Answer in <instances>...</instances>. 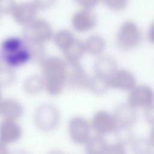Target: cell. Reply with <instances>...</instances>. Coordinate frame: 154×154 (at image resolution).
<instances>
[{"mask_svg": "<svg viewBox=\"0 0 154 154\" xmlns=\"http://www.w3.org/2000/svg\"><path fill=\"white\" fill-rule=\"evenodd\" d=\"M84 45L86 51L93 55H99L102 54L106 46L104 39L98 35L90 36Z\"/></svg>", "mask_w": 154, "mask_h": 154, "instance_id": "ac0fdd59", "label": "cell"}, {"mask_svg": "<svg viewBox=\"0 0 154 154\" xmlns=\"http://www.w3.org/2000/svg\"><path fill=\"white\" fill-rule=\"evenodd\" d=\"M74 1L82 8L92 10L99 4L100 0H74Z\"/></svg>", "mask_w": 154, "mask_h": 154, "instance_id": "f546056e", "label": "cell"}, {"mask_svg": "<svg viewBox=\"0 0 154 154\" xmlns=\"http://www.w3.org/2000/svg\"><path fill=\"white\" fill-rule=\"evenodd\" d=\"M25 91L30 94L40 93L45 88L44 78L39 75H33L27 78L23 84Z\"/></svg>", "mask_w": 154, "mask_h": 154, "instance_id": "ffe728a7", "label": "cell"}, {"mask_svg": "<svg viewBox=\"0 0 154 154\" xmlns=\"http://www.w3.org/2000/svg\"><path fill=\"white\" fill-rule=\"evenodd\" d=\"M23 112V106L18 101L11 99L0 101V116L4 119L15 120L20 117Z\"/></svg>", "mask_w": 154, "mask_h": 154, "instance_id": "9a60e30c", "label": "cell"}, {"mask_svg": "<svg viewBox=\"0 0 154 154\" xmlns=\"http://www.w3.org/2000/svg\"><path fill=\"white\" fill-rule=\"evenodd\" d=\"M66 84L75 89L88 87L90 78L79 62L67 61Z\"/></svg>", "mask_w": 154, "mask_h": 154, "instance_id": "8992f818", "label": "cell"}, {"mask_svg": "<svg viewBox=\"0 0 154 154\" xmlns=\"http://www.w3.org/2000/svg\"><path fill=\"white\" fill-rule=\"evenodd\" d=\"M125 148L123 147V144L120 143H118L116 144H111V146H108V149L106 151V153H116V154H122L125 153Z\"/></svg>", "mask_w": 154, "mask_h": 154, "instance_id": "4dcf8cb0", "label": "cell"}, {"mask_svg": "<svg viewBox=\"0 0 154 154\" xmlns=\"http://www.w3.org/2000/svg\"><path fill=\"white\" fill-rule=\"evenodd\" d=\"M53 31L50 23L45 19H35L25 26L23 31L24 39L29 43H43L49 40Z\"/></svg>", "mask_w": 154, "mask_h": 154, "instance_id": "277c9868", "label": "cell"}, {"mask_svg": "<svg viewBox=\"0 0 154 154\" xmlns=\"http://www.w3.org/2000/svg\"><path fill=\"white\" fill-rule=\"evenodd\" d=\"M111 88L122 90H131L135 85V78L129 71L125 69L116 70L108 78Z\"/></svg>", "mask_w": 154, "mask_h": 154, "instance_id": "7c38bea8", "label": "cell"}, {"mask_svg": "<svg viewBox=\"0 0 154 154\" xmlns=\"http://www.w3.org/2000/svg\"><path fill=\"white\" fill-rule=\"evenodd\" d=\"M88 87L91 91L96 94H102L109 88L108 78L96 75L90 78Z\"/></svg>", "mask_w": 154, "mask_h": 154, "instance_id": "7402d4cb", "label": "cell"}, {"mask_svg": "<svg viewBox=\"0 0 154 154\" xmlns=\"http://www.w3.org/2000/svg\"><path fill=\"white\" fill-rule=\"evenodd\" d=\"M114 132L117 140L123 145L131 143L134 140V134L130 126H118Z\"/></svg>", "mask_w": 154, "mask_h": 154, "instance_id": "603a6c76", "label": "cell"}, {"mask_svg": "<svg viewBox=\"0 0 154 154\" xmlns=\"http://www.w3.org/2000/svg\"><path fill=\"white\" fill-rule=\"evenodd\" d=\"M108 145L106 140L100 135L95 136L87 142L86 150L90 154L106 153Z\"/></svg>", "mask_w": 154, "mask_h": 154, "instance_id": "d6986e66", "label": "cell"}, {"mask_svg": "<svg viewBox=\"0 0 154 154\" xmlns=\"http://www.w3.org/2000/svg\"><path fill=\"white\" fill-rule=\"evenodd\" d=\"M114 117L118 126H131L137 119V114L135 108L129 103L119 105L114 111Z\"/></svg>", "mask_w": 154, "mask_h": 154, "instance_id": "5bb4252c", "label": "cell"}, {"mask_svg": "<svg viewBox=\"0 0 154 154\" xmlns=\"http://www.w3.org/2000/svg\"><path fill=\"white\" fill-rule=\"evenodd\" d=\"M1 100V91H0V101Z\"/></svg>", "mask_w": 154, "mask_h": 154, "instance_id": "d590c367", "label": "cell"}, {"mask_svg": "<svg viewBox=\"0 0 154 154\" xmlns=\"http://www.w3.org/2000/svg\"><path fill=\"white\" fill-rule=\"evenodd\" d=\"M7 153V149L5 146V144H3L0 143V154H4Z\"/></svg>", "mask_w": 154, "mask_h": 154, "instance_id": "836d02e7", "label": "cell"}, {"mask_svg": "<svg viewBox=\"0 0 154 154\" xmlns=\"http://www.w3.org/2000/svg\"><path fill=\"white\" fill-rule=\"evenodd\" d=\"M147 35L149 41L154 43V22L151 24L149 28Z\"/></svg>", "mask_w": 154, "mask_h": 154, "instance_id": "d6a6232c", "label": "cell"}, {"mask_svg": "<svg viewBox=\"0 0 154 154\" xmlns=\"http://www.w3.org/2000/svg\"><path fill=\"white\" fill-rule=\"evenodd\" d=\"M70 138L76 143L85 144L90 139V126L88 122L82 117H75L69 124Z\"/></svg>", "mask_w": 154, "mask_h": 154, "instance_id": "ba28073f", "label": "cell"}, {"mask_svg": "<svg viewBox=\"0 0 154 154\" xmlns=\"http://www.w3.org/2000/svg\"><path fill=\"white\" fill-rule=\"evenodd\" d=\"M15 4L14 0H0V13L10 14Z\"/></svg>", "mask_w": 154, "mask_h": 154, "instance_id": "83f0119b", "label": "cell"}, {"mask_svg": "<svg viewBox=\"0 0 154 154\" xmlns=\"http://www.w3.org/2000/svg\"><path fill=\"white\" fill-rule=\"evenodd\" d=\"M57 0H32L37 8L42 10H45L52 7Z\"/></svg>", "mask_w": 154, "mask_h": 154, "instance_id": "f1b7e54d", "label": "cell"}, {"mask_svg": "<svg viewBox=\"0 0 154 154\" xmlns=\"http://www.w3.org/2000/svg\"><path fill=\"white\" fill-rule=\"evenodd\" d=\"M85 51L84 43L75 38L69 48L63 52L66 57V61L70 62H79Z\"/></svg>", "mask_w": 154, "mask_h": 154, "instance_id": "e0dca14e", "label": "cell"}, {"mask_svg": "<svg viewBox=\"0 0 154 154\" xmlns=\"http://www.w3.org/2000/svg\"><path fill=\"white\" fill-rule=\"evenodd\" d=\"M129 0H100L103 4L111 10L119 11L125 9Z\"/></svg>", "mask_w": 154, "mask_h": 154, "instance_id": "484cf974", "label": "cell"}, {"mask_svg": "<svg viewBox=\"0 0 154 154\" xmlns=\"http://www.w3.org/2000/svg\"><path fill=\"white\" fill-rule=\"evenodd\" d=\"M94 70L96 75L108 78L117 70L116 61L108 56L101 57L95 61Z\"/></svg>", "mask_w": 154, "mask_h": 154, "instance_id": "2e32d148", "label": "cell"}, {"mask_svg": "<svg viewBox=\"0 0 154 154\" xmlns=\"http://www.w3.org/2000/svg\"><path fill=\"white\" fill-rule=\"evenodd\" d=\"M91 125L94 131L100 135L115 131L118 126L114 116L105 111H99L94 116Z\"/></svg>", "mask_w": 154, "mask_h": 154, "instance_id": "8fae6325", "label": "cell"}, {"mask_svg": "<svg viewBox=\"0 0 154 154\" xmlns=\"http://www.w3.org/2000/svg\"><path fill=\"white\" fill-rule=\"evenodd\" d=\"M0 58L9 67H20L31 60L28 42L17 37L5 39L0 46Z\"/></svg>", "mask_w": 154, "mask_h": 154, "instance_id": "7a4b0ae2", "label": "cell"}, {"mask_svg": "<svg viewBox=\"0 0 154 154\" xmlns=\"http://www.w3.org/2000/svg\"><path fill=\"white\" fill-rule=\"evenodd\" d=\"M72 25L78 32H86L94 28L97 18L91 9L84 8L76 11L72 17Z\"/></svg>", "mask_w": 154, "mask_h": 154, "instance_id": "9c48e42d", "label": "cell"}, {"mask_svg": "<svg viewBox=\"0 0 154 154\" xmlns=\"http://www.w3.org/2000/svg\"><path fill=\"white\" fill-rule=\"evenodd\" d=\"M151 143L145 139H138L134 141L133 144L134 150L138 153H147L151 148Z\"/></svg>", "mask_w": 154, "mask_h": 154, "instance_id": "4316f807", "label": "cell"}, {"mask_svg": "<svg viewBox=\"0 0 154 154\" xmlns=\"http://www.w3.org/2000/svg\"><path fill=\"white\" fill-rule=\"evenodd\" d=\"M154 91L147 85L133 88L128 97V103L134 108L147 107L153 103Z\"/></svg>", "mask_w": 154, "mask_h": 154, "instance_id": "30bf717a", "label": "cell"}, {"mask_svg": "<svg viewBox=\"0 0 154 154\" xmlns=\"http://www.w3.org/2000/svg\"><path fill=\"white\" fill-rule=\"evenodd\" d=\"M55 45L63 52H64L75 40L71 32L67 29H62L57 32L54 36Z\"/></svg>", "mask_w": 154, "mask_h": 154, "instance_id": "44dd1931", "label": "cell"}, {"mask_svg": "<svg viewBox=\"0 0 154 154\" xmlns=\"http://www.w3.org/2000/svg\"><path fill=\"white\" fill-rule=\"evenodd\" d=\"M150 141L152 145L154 146V127L152 128L150 134Z\"/></svg>", "mask_w": 154, "mask_h": 154, "instance_id": "e575fe53", "label": "cell"}, {"mask_svg": "<svg viewBox=\"0 0 154 154\" xmlns=\"http://www.w3.org/2000/svg\"><path fill=\"white\" fill-rule=\"evenodd\" d=\"M0 14H1V13H0Z\"/></svg>", "mask_w": 154, "mask_h": 154, "instance_id": "8d00e7d4", "label": "cell"}, {"mask_svg": "<svg viewBox=\"0 0 154 154\" xmlns=\"http://www.w3.org/2000/svg\"><path fill=\"white\" fill-rule=\"evenodd\" d=\"M38 10L32 1L23 2L16 3L10 14L17 23L26 26L36 19Z\"/></svg>", "mask_w": 154, "mask_h": 154, "instance_id": "52a82bcc", "label": "cell"}, {"mask_svg": "<svg viewBox=\"0 0 154 154\" xmlns=\"http://www.w3.org/2000/svg\"><path fill=\"white\" fill-rule=\"evenodd\" d=\"M144 116L149 123L154 125V103L146 108Z\"/></svg>", "mask_w": 154, "mask_h": 154, "instance_id": "1f68e13d", "label": "cell"}, {"mask_svg": "<svg viewBox=\"0 0 154 154\" xmlns=\"http://www.w3.org/2000/svg\"><path fill=\"white\" fill-rule=\"evenodd\" d=\"M22 135L20 126L14 120L4 119L0 125V143L7 144L18 140Z\"/></svg>", "mask_w": 154, "mask_h": 154, "instance_id": "4fadbf2b", "label": "cell"}, {"mask_svg": "<svg viewBox=\"0 0 154 154\" xmlns=\"http://www.w3.org/2000/svg\"><path fill=\"white\" fill-rule=\"evenodd\" d=\"M45 88L52 96H57L63 91L67 77V64L58 57L46 58L41 63Z\"/></svg>", "mask_w": 154, "mask_h": 154, "instance_id": "6da1fadb", "label": "cell"}, {"mask_svg": "<svg viewBox=\"0 0 154 154\" xmlns=\"http://www.w3.org/2000/svg\"><path fill=\"white\" fill-rule=\"evenodd\" d=\"M60 117L59 111L55 106L51 103H45L37 109L35 122L40 129L51 131L58 126Z\"/></svg>", "mask_w": 154, "mask_h": 154, "instance_id": "5b68a950", "label": "cell"}, {"mask_svg": "<svg viewBox=\"0 0 154 154\" xmlns=\"http://www.w3.org/2000/svg\"><path fill=\"white\" fill-rule=\"evenodd\" d=\"M28 43L31 52V60L35 63H42L45 59V51L43 43L29 42Z\"/></svg>", "mask_w": 154, "mask_h": 154, "instance_id": "cb8c5ba5", "label": "cell"}, {"mask_svg": "<svg viewBox=\"0 0 154 154\" xmlns=\"http://www.w3.org/2000/svg\"><path fill=\"white\" fill-rule=\"evenodd\" d=\"M141 40V31L132 21H126L120 26L116 38L117 45L123 51L135 48Z\"/></svg>", "mask_w": 154, "mask_h": 154, "instance_id": "3957f363", "label": "cell"}, {"mask_svg": "<svg viewBox=\"0 0 154 154\" xmlns=\"http://www.w3.org/2000/svg\"><path fill=\"white\" fill-rule=\"evenodd\" d=\"M15 81V75L8 68H0V87H7Z\"/></svg>", "mask_w": 154, "mask_h": 154, "instance_id": "d4e9b609", "label": "cell"}]
</instances>
